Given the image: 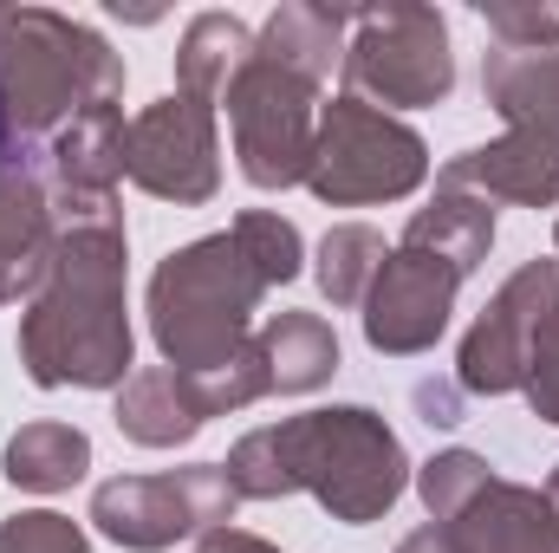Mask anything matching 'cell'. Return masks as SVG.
Masks as SVG:
<instances>
[{
    "label": "cell",
    "instance_id": "9a60e30c",
    "mask_svg": "<svg viewBox=\"0 0 559 553\" xmlns=\"http://www.w3.org/2000/svg\"><path fill=\"white\" fill-rule=\"evenodd\" d=\"M118 430L138 443V449H176L189 443L209 416H228L209 372H176V365H143L124 378L118 391Z\"/></svg>",
    "mask_w": 559,
    "mask_h": 553
},
{
    "label": "cell",
    "instance_id": "5bb4252c",
    "mask_svg": "<svg viewBox=\"0 0 559 553\" xmlns=\"http://www.w3.org/2000/svg\"><path fill=\"white\" fill-rule=\"evenodd\" d=\"M442 189H468L488 202L554 209L559 202V138L554 131H508L442 163Z\"/></svg>",
    "mask_w": 559,
    "mask_h": 553
},
{
    "label": "cell",
    "instance_id": "4316f807",
    "mask_svg": "<svg viewBox=\"0 0 559 553\" xmlns=\"http://www.w3.org/2000/svg\"><path fill=\"white\" fill-rule=\"evenodd\" d=\"M527 404H534V416L540 423H559V326L540 339V352H534V372H527Z\"/></svg>",
    "mask_w": 559,
    "mask_h": 553
},
{
    "label": "cell",
    "instance_id": "e0dca14e",
    "mask_svg": "<svg viewBox=\"0 0 559 553\" xmlns=\"http://www.w3.org/2000/svg\"><path fill=\"white\" fill-rule=\"evenodd\" d=\"M345 26L352 7H319V0H280L254 39L261 59H274L286 72H299L306 85H325L332 66H345Z\"/></svg>",
    "mask_w": 559,
    "mask_h": 553
},
{
    "label": "cell",
    "instance_id": "cb8c5ba5",
    "mask_svg": "<svg viewBox=\"0 0 559 553\" xmlns=\"http://www.w3.org/2000/svg\"><path fill=\"white\" fill-rule=\"evenodd\" d=\"M241 248H248V261L267 274V286H286V280L299 274V261H306V242H299V228L274 215V209H248V215H235V228H228Z\"/></svg>",
    "mask_w": 559,
    "mask_h": 553
},
{
    "label": "cell",
    "instance_id": "4fadbf2b",
    "mask_svg": "<svg viewBox=\"0 0 559 553\" xmlns=\"http://www.w3.org/2000/svg\"><path fill=\"white\" fill-rule=\"evenodd\" d=\"M124 105L118 98H98L85 105L72 125L52 131L46 150V176L66 202V222H85V215H118V183H124Z\"/></svg>",
    "mask_w": 559,
    "mask_h": 553
},
{
    "label": "cell",
    "instance_id": "2e32d148",
    "mask_svg": "<svg viewBox=\"0 0 559 553\" xmlns=\"http://www.w3.org/2000/svg\"><path fill=\"white\" fill-rule=\"evenodd\" d=\"M52 248H59V222H52L46 176L26 156L0 163V306L39 293Z\"/></svg>",
    "mask_w": 559,
    "mask_h": 553
},
{
    "label": "cell",
    "instance_id": "d6986e66",
    "mask_svg": "<svg viewBox=\"0 0 559 553\" xmlns=\"http://www.w3.org/2000/svg\"><path fill=\"white\" fill-rule=\"evenodd\" d=\"M248 59H254V33L235 13H195L182 26V46H176V92L222 105L235 92V79L248 72Z\"/></svg>",
    "mask_w": 559,
    "mask_h": 553
},
{
    "label": "cell",
    "instance_id": "d4e9b609",
    "mask_svg": "<svg viewBox=\"0 0 559 553\" xmlns=\"http://www.w3.org/2000/svg\"><path fill=\"white\" fill-rule=\"evenodd\" d=\"M481 20L508 52H554L559 46V7H540V0H481Z\"/></svg>",
    "mask_w": 559,
    "mask_h": 553
},
{
    "label": "cell",
    "instance_id": "3957f363",
    "mask_svg": "<svg viewBox=\"0 0 559 553\" xmlns=\"http://www.w3.org/2000/svg\"><path fill=\"white\" fill-rule=\"evenodd\" d=\"M98 98H124V59L85 20L59 7H0V118L20 150Z\"/></svg>",
    "mask_w": 559,
    "mask_h": 553
},
{
    "label": "cell",
    "instance_id": "5b68a950",
    "mask_svg": "<svg viewBox=\"0 0 559 553\" xmlns=\"http://www.w3.org/2000/svg\"><path fill=\"white\" fill-rule=\"evenodd\" d=\"M417 489L455 553H559L554 502L527 482L495 475V462L475 449H436L417 469Z\"/></svg>",
    "mask_w": 559,
    "mask_h": 553
},
{
    "label": "cell",
    "instance_id": "ba28073f",
    "mask_svg": "<svg viewBox=\"0 0 559 553\" xmlns=\"http://www.w3.org/2000/svg\"><path fill=\"white\" fill-rule=\"evenodd\" d=\"M235 508H241V495L222 462H189V469H163V475H111L92 489L98 534L131 553L202 541V534L228 528Z\"/></svg>",
    "mask_w": 559,
    "mask_h": 553
},
{
    "label": "cell",
    "instance_id": "30bf717a",
    "mask_svg": "<svg viewBox=\"0 0 559 553\" xmlns=\"http://www.w3.org/2000/svg\"><path fill=\"white\" fill-rule=\"evenodd\" d=\"M559 326V261H527L495 286V299L481 306V319L462 339L455 358V385L475 398H508L527 385L540 339Z\"/></svg>",
    "mask_w": 559,
    "mask_h": 553
},
{
    "label": "cell",
    "instance_id": "7c38bea8",
    "mask_svg": "<svg viewBox=\"0 0 559 553\" xmlns=\"http://www.w3.org/2000/svg\"><path fill=\"white\" fill-rule=\"evenodd\" d=\"M455 286L462 274L436 255H423L411 242H397L384 255V268L365 293V339L371 352L384 358H417L429 352L442 332H449V313H455Z\"/></svg>",
    "mask_w": 559,
    "mask_h": 553
},
{
    "label": "cell",
    "instance_id": "9c48e42d",
    "mask_svg": "<svg viewBox=\"0 0 559 553\" xmlns=\"http://www.w3.org/2000/svg\"><path fill=\"white\" fill-rule=\"evenodd\" d=\"M222 105H228V125H235V163L254 189L306 183L312 143H319V85H306L299 72L254 52Z\"/></svg>",
    "mask_w": 559,
    "mask_h": 553
},
{
    "label": "cell",
    "instance_id": "52a82bcc",
    "mask_svg": "<svg viewBox=\"0 0 559 553\" xmlns=\"http://www.w3.org/2000/svg\"><path fill=\"white\" fill-rule=\"evenodd\" d=\"M429 176V143L365 105V98H332L319 111V143H312V169H306V189L332 209H365V202H404L411 189H423Z\"/></svg>",
    "mask_w": 559,
    "mask_h": 553
},
{
    "label": "cell",
    "instance_id": "484cf974",
    "mask_svg": "<svg viewBox=\"0 0 559 553\" xmlns=\"http://www.w3.org/2000/svg\"><path fill=\"white\" fill-rule=\"evenodd\" d=\"M0 553H92V541L79 534V521L52 515V508H26L0 521Z\"/></svg>",
    "mask_w": 559,
    "mask_h": 553
},
{
    "label": "cell",
    "instance_id": "7a4b0ae2",
    "mask_svg": "<svg viewBox=\"0 0 559 553\" xmlns=\"http://www.w3.org/2000/svg\"><path fill=\"white\" fill-rule=\"evenodd\" d=\"M222 469L241 502L312 495L345 528L391 515L411 482V456H404L397 430L365 404H325V411H299L286 423L248 430Z\"/></svg>",
    "mask_w": 559,
    "mask_h": 553
},
{
    "label": "cell",
    "instance_id": "d6a6232c",
    "mask_svg": "<svg viewBox=\"0 0 559 553\" xmlns=\"http://www.w3.org/2000/svg\"><path fill=\"white\" fill-rule=\"evenodd\" d=\"M554 248H559V228H554Z\"/></svg>",
    "mask_w": 559,
    "mask_h": 553
},
{
    "label": "cell",
    "instance_id": "1f68e13d",
    "mask_svg": "<svg viewBox=\"0 0 559 553\" xmlns=\"http://www.w3.org/2000/svg\"><path fill=\"white\" fill-rule=\"evenodd\" d=\"M540 495L554 502V515H559V469H554V475H547V489H540Z\"/></svg>",
    "mask_w": 559,
    "mask_h": 553
},
{
    "label": "cell",
    "instance_id": "6da1fadb",
    "mask_svg": "<svg viewBox=\"0 0 559 553\" xmlns=\"http://www.w3.org/2000/svg\"><path fill=\"white\" fill-rule=\"evenodd\" d=\"M124 222L85 215L59 228L39 293L20 313V365L39 391H111L131 378V306H124Z\"/></svg>",
    "mask_w": 559,
    "mask_h": 553
},
{
    "label": "cell",
    "instance_id": "7402d4cb",
    "mask_svg": "<svg viewBox=\"0 0 559 553\" xmlns=\"http://www.w3.org/2000/svg\"><path fill=\"white\" fill-rule=\"evenodd\" d=\"M92 469V436L79 423H20L7 436V482L33 495H59Z\"/></svg>",
    "mask_w": 559,
    "mask_h": 553
},
{
    "label": "cell",
    "instance_id": "8992f818",
    "mask_svg": "<svg viewBox=\"0 0 559 553\" xmlns=\"http://www.w3.org/2000/svg\"><path fill=\"white\" fill-rule=\"evenodd\" d=\"M345 85L352 98L378 111H423L455 92V52H449V20L417 0H384L352 13L345 39Z\"/></svg>",
    "mask_w": 559,
    "mask_h": 553
},
{
    "label": "cell",
    "instance_id": "83f0119b",
    "mask_svg": "<svg viewBox=\"0 0 559 553\" xmlns=\"http://www.w3.org/2000/svg\"><path fill=\"white\" fill-rule=\"evenodd\" d=\"M195 553H280V548L261 541V534H248V528H215V534H202Z\"/></svg>",
    "mask_w": 559,
    "mask_h": 553
},
{
    "label": "cell",
    "instance_id": "277c9868",
    "mask_svg": "<svg viewBox=\"0 0 559 553\" xmlns=\"http://www.w3.org/2000/svg\"><path fill=\"white\" fill-rule=\"evenodd\" d=\"M267 299V274L248 261V248L222 228L189 248H176L150 274V339L163 365L176 372H222L254 339V306Z\"/></svg>",
    "mask_w": 559,
    "mask_h": 553
},
{
    "label": "cell",
    "instance_id": "4dcf8cb0",
    "mask_svg": "<svg viewBox=\"0 0 559 553\" xmlns=\"http://www.w3.org/2000/svg\"><path fill=\"white\" fill-rule=\"evenodd\" d=\"M13 156H26V150L13 143V131H7V118H0V163H13Z\"/></svg>",
    "mask_w": 559,
    "mask_h": 553
},
{
    "label": "cell",
    "instance_id": "603a6c76",
    "mask_svg": "<svg viewBox=\"0 0 559 553\" xmlns=\"http://www.w3.org/2000/svg\"><path fill=\"white\" fill-rule=\"evenodd\" d=\"M384 255H391L384 235L365 228V222L325 228V242H319V293L332 306H365V293H371V280L384 268Z\"/></svg>",
    "mask_w": 559,
    "mask_h": 553
},
{
    "label": "cell",
    "instance_id": "44dd1931",
    "mask_svg": "<svg viewBox=\"0 0 559 553\" xmlns=\"http://www.w3.org/2000/svg\"><path fill=\"white\" fill-rule=\"evenodd\" d=\"M254 339H261V358H267V378L280 398H306V391L332 385V372H338V332L319 313H274Z\"/></svg>",
    "mask_w": 559,
    "mask_h": 553
},
{
    "label": "cell",
    "instance_id": "ffe728a7",
    "mask_svg": "<svg viewBox=\"0 0 559 553\" xmlns=\"http://www.w3.org/2000/svg\"><path fill=\"white\" fill-rule=\"evenodd\" d=\"M404 242H411V248H423V255H436V261H449L455 274L468 280L481 261H488V248H495V209H488V196H468V189H436V202L411 215Z\"/></svg>",
    "mask_w": 559,
    "mask_h": 553
},
{
    "label": "cell",
    "instance_id": "f546056e",
    "mask_svg": "<svg viewBox=\"0 0 559 553\" xmlns=\"http://www.w3.org/2000/svg\"><path fill=\"white\" fill-rule=\"evenodd\" d=\"M397 553H455V541L429 521V528H417V534H404V541H397Z\"/></svg>",
    "mask_w": 559,
    "mask_h": 553
},
{
    "label": "cell",
    "instance_id": "f1b7e54d",
    "mask_svg": "<svg viewBox=\"0 0 559 553\" xmlns=\"http://www.w3.org/2000/svg\"><path fill=\"white\" fill-rule=\"evenodd\" d=\"M417 411H423V423H462L449 385H417Z\"/></svg>",
    "mask_w": 559,
    "mask_h": 553
},
{
    "label": "cell",
    "instance_id": "8fae6325",
    "mask_svg": "<svg viewBox=\"0 0 559 553\" xmlns=\"http://www.w3.org/2000/svg\"><path fill=\"white\" fill-rule=\"evenodd\" d=\"M124 176L143 196L176 202V209H202L222 189V143H215V105L202 98H156L131 118L124 138Z\"/></svg>",
    "mask_w": 559,
    "mask_h": 553
},
{
    "label": "cell",
    "instance_id": "ac0fdd59",
    "mask_svg": "<svg viewBox=\"0 0 559 553\" xmlns=\"http://www.w3.org/2000/svg\"><path fill=\"white\" fill-rule=\"evenodd\" d=\"M481 98L508 118V131H554L559 138V46L554 52H508L481 59Z\"/></svg>",
    "mask_w": 559,
    "mask_h": 553
}]
</instances>
